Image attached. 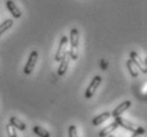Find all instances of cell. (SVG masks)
<instances>
[{
	"label": "cell",
	"mask_w": 147,
	"mask_h": 137,
	"mask_svg": "<svg viewBox=\"0 0 147 137\" xmlns=\"http://www.w3.org/2000/svg\"><path fill=\"white\" fill-rule=\"evenodd\" d=\"M78 42H80V33L76 27L72 29L70 32V58L76 60L78 57Z\"/></svg>",
	"instance_id": "cell-1"
},
{
	"label": "cell",
	"mask_w": 147,
	"mask_h": 137,
	"mask_svg": "<svg viewBox=\"0 0 147 137\" xmlns=\"http://www.w3.org/2000/svg\"><path fill=\"white\" fill-rule=\"evenodd\" d=\"M115 122H117L119 126L123 127L124 129H126L127 131H130L132 133L140 134V135L145 134V129H144L143 127L138 126V124H132V122H130L129 120H126L123 117H121V116L115 117Z\"/></svg>",
	"instance_id": "cell-2"
},
{
	"label": "cell",
	"mask_w": 147,
	"mask_h": 137,
	"mask_svg": "<svg viewBox=\"0 0 147 137\" xmlns=\"http://www.w3.org/2000/svg\"><path fill=\"white\" fill-rule=\"evenodd\" d=\"M37 59H38V52L37 51H32L29 58H28L27 63H26V65L24 67V73L26 75H30L33 72L34 67L36 65Z\"/></svg>",
	"instance_id": "cell-3"
},
{
	"label": "cell",
	"mask_w": 147,
	"mask_h": 137,
	"mask_svg": "<svg viewBox=\"0 0 147 137\" xmlns=\"http://www.w3.org/2000/svg\"><path fill=\"white\" fill-rule=\"evenodd\" d=\"M67 47H68V37L63 36L59 41V45H58V49L56 51V54H55V60L60 61L63 59V57L68 53Z\"/></svg>",
	"instance_id": "cell-4"
},
{
	"label": "cell",
	"mask_w": 147,
	"mask_h": 137,
	"mask_svg": "<svg viewBox=\"0 0 147 137\" xmlns=\"http://www.w3.org/2000/svg\"><path fill=\"white\" fill-rule=\"evenodd\" d=\"M130 60H132L136 65H137L138 70H140L142 73L146 74L147 73V67H146V61H144L142 58L140 57V55L138 53H136L134 51L130 52Z\"/></svg>",
	"instance_id": "cell-5"
},
{
	"label": "cell",
	"mask_w": 147,
	"mask_h": 137,
	"mask_svg": "<svg viewBox=\"0 0 147 137\" xmlns=\"http://www.w3.org/2000/svg\"><path fill=\"white\" fill-rule=\"evenodd\" d=\"M100 82H102V77L98 76V75H96L95 77H93V79L91 80L89 87H88L87 90H86L85 97H86V98H91V97L93 96L94 93H95V91L97 90V88L100 87Z\"/></svg>",
	"instance_id": "cell-6"
},
{
	"label": "cell",
	"mask_w": 147,
	"mask_h": 137,
	"mask_svg": "<svg viewBox=\"0 0 147 137\" xmlns=\"http://www.w3.org/2000/svg\"><path fill=\"white\" fill-rule=\"evenodd\" d=\"M69 62H70V55H69V53H67L63 57V59L60 60L58 71H57V73H58L59 76H64L65 74H66L68 67H69Z\"/></svg>",
	"instance_id": "cell-7"
},
{
	"label": "cell",
	"mask_w": 147,
	"mask_h": 137,
	"mask_svg": "<svg viewBox=\"0 0 147 137\" xmlns=\"http://www.w3.org/2000/svg\"><path fill=\"white\" fill-rule=\"evenodd\" d=\"M131 106V101L130 100H125L123 101L122 104H120L119 106H117L115 109L113 110V112L111 113V116L112 117H117V116H121V114L124 113L125 111L127 110V109H129Z\"/></svg>",
	"instance_id": "cell-8"
},
{
	"label": "cell",
	"mask_w": 147,
	"mask_h": 137,
	"mask_svg": "<svg viewBox=\"0 0 147 137\" xmlns=\"http://www.w3.org/2000/svg\"><path fill=\"white\" fill-rule=\"evenodd\" d=\"M5 4H7V10L10 11V13L12 14V16H13L15 19H18V18L21 17V11L17 7V5L14 3L12 0H7V2H5Z\"/></svg>",
	"instance_id": "cell-9"
},
{
	"label": "cell",
	"mask_w": 147,
	"mask_h": 137,
	"mask_svg": "<svg viewBox=\"0 0 147 137\" xmlns=\"http://www.w3.org/2000/svg\"><path fill=\"white\" fill-rule=\"evenodd\" d=\"M119 128V124L115 122V121H113V122H111L109 126H107V127H105L104 129H102V131H100V133H98V136L100 137H107L109 136L113 131H115Z\"/></svg>",
	"instance_id": "cell-10"
},
{
	"label": "cell",
	"mask_w": 147,
	"mask_h": 137,
	"mask_svg": "<svg viewBox=\"0 0 147 137\" xmlns=\"http://www.w3.org/2000/svg\"><path fill=\"white\" fill-rule=\"evenodd\" d=\"M10 124L11 126H13L15 129H17V130H19V131L27 130V126H26V124L22 122L20 119H18V118L15 116H12L10 118Z\"/></svg>",
	"instance_id": "cell-11"
},
{
	"label": "cell",
	"mask_w": 147,
	"mask_h": 137,
	"mask_svg": "<svg viewBox=\"0 0 147 137\" xmlns=\"http://www.w3.org/2000/svg\"><path fill=\"white\" fill-rule=\"evenodd\" d=\"M111 117V113L110 112H103L102 114H100L98 116L94 117L93 120H92V124L93 126H100V124H103L105 120H107L108 118H110Z\"/></svg>",
	"instance_id": "cell-12"
},
{
	"label": "cell",
	"mask_w": 147,
	"mask_h": 137,
	"mask_svg": "<svg viewBox=\"0 0 147 137\" xmlns=\"http://www.w3.org/2000/svg\"><path fill=\"white\" fill-rule=\"evenodd\" d=\"M126 65H127V69L128 71H129V73H130V75L134 78H136V77L139 76V70H138L137 65L132 62V60H127V62H126Z\"/></svg>",
	"instance_id": "cell-13"
},
{
	"label": "cell",
	"mask_w": 147,
	"mask_h": 137,
	"mask_svg": "<svg viewBox=\"0 0 147 137\" xmlns=\"http://www.w3.org/2000/svg\"><path fill=\"white\" fill-rule=\"evenodd\" d=\"M13 24H14L13 19H7V20H4L2 23L0 24V36L3 33H5L7 31L10 30L11 27H13Z\"/></svg>",
	"instance_id": "cell-14"
},
{
	"label": "cell",
	"mask_w": 147,
	"mask_h": 137,
	"mask_svg": "<svg viewBox=\"0 0 147 137\" xmlns=\"http://www.w3.org/2000/svg\"><path fill=\"white\" fill-rule=\"evenodd\" d=\"M33 132L36 134L37 136H39V137H51L50 132H48L46 129L39 127V126H35V127H33Z\"/></svg>",
	"instance_id": "cell-15"
},
{
	"label": "cell",
	"mask_w": 147,
	"mask_h": 137,
	"mask_svg": "<svg viewBox=\"0 0 147 137\" xmlns=\"http://www.w3.org/2000/svg\"><path fill=\"white\" fill-rule=\"evenodd\" d=\"M5 129H7V133L9 137H18L16 133V129H15L13 126H11V124H7Z\"/></svg>",
	"instance_id": "cell-16"
},
{
	"label": "cell",
	"mask_w": 147,
	"mask_h": 137,
	"mask_svg": "<svg viewBox=\"0 0 147 137\" xmlns=\"http://www.w3.org/2000/svg\"><path fill=\"white\" fill-rule=\"evenodd\" d=\"M68 134H69V137H78L77 135V129L75 126H70L69 129H68Z\"/></svg>",
	"instance_id": "cell-17"
},
{
	"label": "cell",
	"mask_w": 147,
	"mask_h": 137,
	"mask_svg": "<svg viewBox=\"0 0 147 137\" xmlns=\"http://www.w3.org/2000/svg\"><path fill=\"white\" fill-rule=\"evenodd\" d=\"M131 137H141V135H140V134H136V133H134V135H132Z\"/></svg>",
	"instance_id": "cell-18"
},
{
	"label": "cell",
	"mask_w": 147,
	"mask_h": 137,
	"mask_svg": "<svg viewBox=\"0 0 147 137\" xmlns=\"http://www.w3.org/2000/svg\"><path fill=\"white\" fill-rule=\"evenodd\" d=\"M107 137H115V136H114V135H112V134H110V135H109V136H107Z\"/></svg>",
	"instance_id": "cell-19"
}]
</instances>
